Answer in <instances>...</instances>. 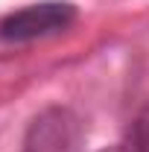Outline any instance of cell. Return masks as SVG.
Here are the masks:
<instances>
[{"instance_id":"277c9868","label":"cell","mask_w":149,"mask_h":152,"mask_svg":"<svg viewBox=\"0 0 149 152\" xmlns=\"http://www.w3.org/2000/svg\"><path fill=\"white\" fill-rule=\"evenodd\" d=\"M99 152H129L126 146H123V140L120 143H114V146H105V149H99Z\"/></svg>"},{"instance_id":"7a4b0ae2","label":"cell","mask_w":149,"mask_h":152,"mask_svg":"<svg viewBox=\"0 0 149 152\" xmlns=\"http://www.w3.org/2000/svg\"><path fill=\"white\" fill-rule=\"evenodd\" d=\"M82 120L64 105H47L26 126L20 152H82Z\"/></svg>"},{"instance_id":"3957f363","label":"cell","mask_w":149,"mask_h":152,"mask_svg":"<svg viewBox=\"0 0 149 152\" xmlns=\"http://www.w3.org/2000/svg\"><path fill=\"white\" fill-rule=\"evenodd\" d=\"M123 146L129 152H149V108L131 120V126L126 129V137H123Z\"/></svg>"},{"instance_id":"6da1fadb","label":"cell","mask_w":149,"mask_h":152,"mask_svg":"<svg viewBox=\"0 0 149 152\" xmlns=\"http://www.w3.org/2000/svg\"><path fill=\"white\" fill-rule=\"evenodd\" d=\"M73 20H76L73 3H64V0L32 3V6H23L0 20V41H9V44L38 41V38L64 32Z\"/></svg>"}]
</instances>
